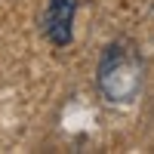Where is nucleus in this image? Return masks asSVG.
Segmentation results:
<instances>
[{"mask_svg": "<svg viewBox=\"0 0 154 154\" xmlns=\"http://www.w3.org/2000/svg\"><path fill=\"white\" fill-rule=\"evenodd\" d=\"M142 59L130 43H108L99 56L96 86L105 102L111 105H130L142 89Z\"/></svg>", "mask_w": 154, "mask_h": 154, "instance_id": "nucleus-1", "label": "nucleus"}, {"mask_svg": "<svg viewBox=\"0 0 154 154\" xmlns=\"http://www.w3.org/2000/svg\"><path fill=\"white\" fill-rule=\"evenodd\" d=\"M77 0H46L40 31L56 49H65L74 43V19H77Z\"/></svg>", "mask_w": 154, "mask_h": 154, "instance_id": "nucleus-2", "label": "nucleus"}]
</instances>
